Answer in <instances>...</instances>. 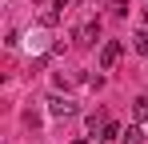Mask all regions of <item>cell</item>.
<instances>
[{
    "mask_svg": "<svg viewBox=\"0 0 148 144\" xmlns=\"http://www.w3.org/2000/svg\"><path fill=\"white\" fill-rule=\"evenodd\" d=\"M120 56H124V44H120V40H104V44H100V68H116Z\"/></svg>",
    "mask_w": 148,
    "mask_h": 144,
    "instance_id": "1",
    "label": "cell"
},
{
    "mask_svg": "<svg viewBox=\"0 0 148 144\" xmlns=\"http://www.w3.org/2000/svg\"><path fill=\"white\" fill-rule=\"evenodd\" d=\"M48 112H52V116H72L76 104L68 100V96H48Z\"/></svg>",
    "mask_w": 148,
    "mask_h": 144,
    "instance_id": "2",
    "label": "cell"
},
{
    "mask_svg": "<svg viewBox=\"0 0 148 144\" xmlns=\"http://www.w3.org/2000/svg\"><path fill=\"white\" fill-rule=\"evenodd\" d=\"M96 36H100V20H88L80 32H76V40H80V44H96Z\"/></svg>",
    "mask_w": 148,
    "mask_h": 144,
    "instance_id": "3",
    "label": "cell"
},
{
    "mask_svg": "<svg viewBox=\"0 0 148 144\" xmlns=\"http://www.w3.org/2000/svg\"><path fill=\"white\" fill-rule=\"evenodd\" d=\"M140 140H144V128H140V124H128L124 136H120V144H140Z\"/></svg>",
    "mask_w": 148,
    "mask_h": 144,
    "instance_id": "4",
    "label": "cell"
},
{
    "mask_svg": "<svg viewBox=\"0 0 148 144\" xmlns=\"http://www.w3.org/2000/svg\"><path fill=\"white\" fill-rule=\"evenodd\" d=\"M116 136H124V128L116 124V120H108V124H104V136H100V140H116Z\"/></svg>",
    "mask_w": 148,
    "mask_h": 144,
    "instance_id": "5",
    "label": "cell"
},
{
    "mask_svg": "<svg viewBox=\"0 0 148 144\" xmlns=\"http://www.w3.org/2000/svg\"><path fill=\"white\" fill-rule=\"evenodd\" d=\"M132 48H136L140 56H148V28H144V32H136V40H132Z\"/></svg>",
    "mask_w": 148,
    "mask_h": 144,
    "instance_id": "6",
    "label": "cell"
},
{
    "mask_svg": "<svg viewBox=\"0 0 148 144\" xmlns=\"http://www.w3.org/2000/svg\"><path fill=\"white\" fill-rule=\"evenodd\" d=\"M40 24H44V28H56V24H60V12H40Z\"/></svg>",
    "mask_w": 148,
    "mask_h": 144,
    "instance_id": "7",
    "label": "cell"
},
{
    "mask_svg": "<svg viewBox=\"0 0 148 144\" xmlns=\"http://www.w3.org/2000/svg\"><path fill=\"white\" fill-rule=\"evenodd\" d=\"M136 120H148V96L136 100Z\"/></svg>",
    "mask_w": 148,
    "mask_h": 144,
    "instance_id": "8",
    "label": "cell"
},
{
    "mask_svg": "<svg viewBox=\"0 0 148 144\" xmlns=\"http://www.w3.org/2000/svg\"><path fill=\"white\" fill-rule=\"evenodd\" d=\"M72 144H88V140H72Z\"/></svg>",
    "mask_w": 148,
    "mask_h": 144,
    "instance_id": "9",
    "label": "cell"
}]
</instances>
